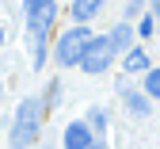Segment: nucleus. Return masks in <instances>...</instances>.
<instances>
[{
	"instance_id": "obj_1",
	"label": "nucleus",
	"mask_w": 160,
	"mask_h": 149,
	"mask_svg": "<svg viewBox=\"0 0 160 149\" xmlns=\"http://www.w3.org/2000/svg\"><path fill=\"white\" fill-rule=\"evenodd\" d=\"M92 38H95V35H92V27H69L61 38H57V46H53L57 65H61V69L80 65V57H84V50H88V42H92Z\"/></svg>"
},
{
	"instance_id": "obj_2",
	"label": "nucleus",
	"mask_w": 160,
	"mask_h": 149,
	"mask_svg": "<svg viewBox=\"0 0 160 149\" xmlns=\"http://www.w3.org/2000/svg\"><path fill=\"white\" fill-rule=\"evenodd\" d=\"M114 57H118L114 42H111V35H103V38H92V42H88V50H84V57H80V65H76V69H84L88 77H99Z\"/></svg>"
},
{
	"instance_id": "obj_15",
	"label": "nucleus",
	"mask_w": 160,
	"mask_h": 149,
	"mask_svg": "<svg viewBox=\"0 0 160 149\" xmlns=\"http://www.w3.org/2000/svg\"><path fill=\"white\" fill-rule=\"evenodd\" d=\"M137 12H141V0H130V4H126V19H133Z\"/></svg>"
},
{
	"instance_id": "obj_7",
	"label": "nucleus",
	"mask_w": 160,
	"mask_h": 149,
	"mask_svg": "<svg viewBox=\"0 0 160 149\" xmlns=\"http://www.w3.org/2000/svg\"><path fill=\"white\" fill-rule=\"evenodd\" d=\"M42 111H46V103H42V99H34V96H27L23 103H19L15 119H19V122H42Z\"/></svg>"
},
{
	"instance_id": "obj_5",
	"label": "nucleus",
	"mask_w": 160,
	"mask_h": 149,
	"mask_svg": "<svg viewBox=\"0 0 160 149\" xmlns=\"http://www.w3.org/2000/svg\"><path fill=\"white\" fill-rule=\"evenodd\" d=\"M122 103H126V111L137 115V119H145L152 111V96L145 88H122Z\"/></svg>"
},
{
	"instance_id": "obj_13",
	"label": "nucleus",
	"mask_w": 160,
	"mask_h": 149,
	"mask_svg": "<svg viewBox=\"0 0 160 149\" xmlns=\"http://www.w3.org/2000/svg\"><path fill=\"white\" fill-rule=\"evenodd\" d=\"M88 122H92L95 134H103V130H107V111H103V107H92V111H88Z\"/></svg>"
},
{
	"instance_id": "obj_14",
	"label": "nucleus",
	"mask_w": 160,
	"mask_h": 149,
	"mask_svg": "<svg viewBox=\"0 0 160 149\" xmlns=\"http://www.w3.org/2000/svg\"><path fill=\"white\" fill-rule=\"evenodd\" d=\"M152 23H156V15L149 12V15L141 19V23H137V35H141V38H149V35H152Z\"/></svg>"
},
{
	"instance_id": "obj_17",
	"label": "nucleus",
	"mask_w": 160,
	"mask_h": 149,
	"mask_svg": "<svg viewBox=\"0 0 160 149\" xmlns=\"http://www.w3.org/2000/svg\"><path fill=\"white\" fill-rule=\"evenodd\" d=\"M0 46H4V27H0Z\"/></svg>"
},
{
	"instance_id": "obj_3",
	"label": "nucleus",
	"mask_w": 160,
	"mask_h": 149,
	"mask_svg": "<svg viewBox=\"0 0 160 149\" xmlns=\"http://www.w3.org/2000/svg\"><path fill=\"white\" fill-rule=\"evenodd\" d=\"M23 15H27V31H50L57 15V0H27Z\"/></svg>"
},
{
	"instance_id": "obj_11",
	"label": "nucleus",
	"mask_w": 160,
	"mask_h": 149,
	"mask_svg": "<svg viewBox=\"0 0 160 149\" xmlns=\"http://www.w3.org/2000/svg\"><path fill=\"white\" fill-rule=\"evenodd\" d=\"M111 42H114L118 54H126V50L133 46V27H130V23H118V27L111 31Z\"/></svg>"
},
{
	"instance_id": "obj_16",
	"label": "nucleus",
	"mask_w": 160,
	"mask_h": 149,
	"mask_svg": "<svg viewBox=\"0 0 160 149\" xmlns=\"http://www.w3.org/2000/svg\"><path fill=\"white\" fill-rule=\"evenodd\" d=\"M152 15H156V19H160V0H152Z\"/></svg>"
},
{
	"instance_id": "obj_6",
	"label": "nucleus",
	"mask_w": 160,
	"mask_h": 149,
	"mask_svg": "<svg viewBox=\"0 0 160 149\" xmlns=\"http://www.w3.org/2000/svg\"><path fill=\"white\" fill-rule=\"evenodd\" d=\"M149 65H152V61H149V54H145L141 46H130V50L122 54V69H126V73H145Z\"/></svg>"
},
{
	"instance_id": "obj_8",
	"label": "nucleus",
	"mask_w": 160,
	"mask_h": 149,
	"mask_svg": "<svg viewBox=\"0 0 160 149\" xmlns=\"http://www.w3.org/2000/svg\"><path fill=\"white\" fill-rule=\"evenodd\" d=\"M34 138H38V122H19V119H15V126H12V145L23 149V145H31Z\"/></svg>"
},
{
	"instance_id": "obj_12",
	"label": "nucleus",
	"mask_w": 160,
	"mask_h": 149,
	"mask_svg": "<svg viewBox=\"0 0 160 149\" xmlns=\"http://www.w3.org/2000/svg\"><path fill=\"white\" fill-rule=\"evenodd\" d=\"M141 88L152 96V103H160V69H152V65L145 69V84H141Z\"/></svg>"
},
{
	"instance_id": "obj_10",
	"label": "nucleus",
	"mask_w": 160,
	"mask_h": 149,
	"mask_svg": "<svg viewBox=\"0 0 160 149\" xmlns=\"http://www.w3.org/2000/svg\"><path fill=\"white\" fill-rule=\"evenodd\" d=\"M31 65L34 69L46 65V31H31Z\"/></svg>"
},
{
	"instance_id": "obj_9",
	"label": "nucleus",
	"mask_w": 160,
	"mask_h": 149,
	"mask_svg": "<svg viewBox=\"0 0 160 149\" xmlns=\"http://www.w3.org/2000/svg\"><path fill=\"white\" fill-rule=\"evenodd\" d=\"M103 4H107V0H72V19H76V23H88Z\"/></svg>"
},
{
	"instance_id": "obj_4",
	"label": "nucleus",
	"mask_w": 160,
	"mask_h": 149,
	"mask_svg": "<svg viewBox=\"0 0 160 149\" xmlns=\"http://www.w3.org/2000/svg\"><path fill=\"white\" fill-rule=\"evenodd\" d=\"M65 149H95L99 145V134H92V122H69L65 126V134H61Z\"/></svg>"
},
{
	"instance_id": "obj_18",
	"label": "nucleus",
	"mask_w": 160,
	"mask_h": 149,
	"mask_svg": "<svg viewBox=\"0 0 160 149\" xmlns=\"http://www.w3.org/2000/svg\"><path fill=\"white\" fill-rule=\"evenodd\" d=\"M0 99H4V84H0Z\"/></svg>"
}]
</instances>
